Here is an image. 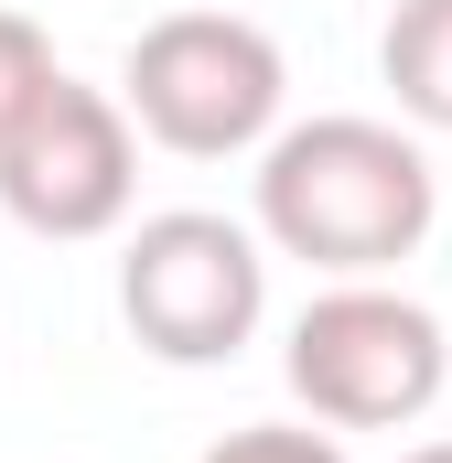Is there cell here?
<instances>
[{
    "label": "cell",
    "instance_id": "9",
    "mask_svg": "<svg viewBox=\"0 0 452 463\" xmlns=\"http://www.w3.org/2000/svg\"><path fill=\"white\" fill-rule=\"evenodd\" d=\"M399 463H452V442H420V453H399Z\"/></svg>",
    "mask_w": 452,
    "mask_h": 463
},
{
    "label": "cell",
    "instance_id": "2",
    "mask_svg": "<svg viewBox=\"0 0 452 463\" xmlns=\"http://www.w3.org/2000/svg\"><path fill=\"white\" fill-rule=\"evenodd\" d=\"M280 98H291V65L248 11H162V22H140V43L118 65V109L140 118V140H162L184 162L269 151Z\"/></svg>",
    "mask_w": 452,
    "mask_h": 463
},
{
    "label": "cell",
    "instance_id": "6",
    "mask_svg": "<svg viewBox=\"0 0 452 463\" xmlns=\"http://www.w3.org/2000/svg\"><path fill=\"white\" fill-rule=\"evenodd\" d=\"M377 76H388L399 118L452 129V0H399V11H388V33H377Z\"/></svg>",
    "mask_w": 452,
    "mask_h": 463
},
{
    "label": "cell",
    "instance_id": "4",
    "mask_svg": "<svg viewBox=\"0 0 452 463\" xmlns=\"http://www.w3.org/2000/svg\"><path fill=\"white\" fill-rule=\"evenodd\" d=\"M118 313L162 366H226L269 313V259L259 227H237L216 205H173L140 216L118 248Z\"/></svg>",
    "mask_w": 452,
    "mask_h": 463
},
{
    "label": "cell",
    "instance_id": "1",
    "mask_svg": "<svg viewBox=\"0 0 452 463\" xmlns=\"http://www.w3.org/2000/svg\"><path fill=\"white\" fill-rule=\"evenodd\" d=\"M442 216L431 151L399 118H302L259 151V237L280 259H313L324 280H388Z\"/></svg>",
    "mask_w": 452,
    "mask_h": 463
},
{
    "label": "cell",
    "instance_id": "5",
    "mask_svg": "<svg viewBox=\"0 0 452 463\" xmlns=\"http://www.w3.org/2000/svg\"><path fill=\"white\" fill-rule=\"evenodd\" d=\"M140 194V118L118 109L108 87L54 76L33 118L0 140V205L33 237H108Z\"/></svg>",
    "mask_w": 452,
    "mask_h": 463
},
{
    "label": "cell",
    "instance_id": "8",
    "mask_svg": "<svg viewBox=\"0 0 452 463\" xmlns=\"http://www.w3.org/2000/svg\"><path fill=\"white\" fill-rule=\"evenodd\" d=\"M205 463H344L334 431H302V420H248V431H226Z\"/></svg>",
    "mask_w": 452,
    "mask_h": 463
},
{
    "label": "cell",
    "instance_id": "7",
    "mask_svg": "<svg viewBox=\"0 0 452 463\" xmlns=\"http://www.w3.org/2000/svg\"><path fill=\"white\" fill-rule=\"evenodd\" d=\"M65 65H54V33L33 22V11H0V140L33 118V98L54 87Z\"/></svg>",
    "mask_w": 452,
    "mask_h": 463
},
{
    "label": "cell",
    "instance_id": "3",
    "mask_svg": "<svg viewBox=\"0 0 452 463\" xmlns=\"http://www.w3.org/2000/svg\"><path fill=\"white\" fill-rule=\"evenodd\" d=\"M280 377L324 431H399V420H420L442 399L452 345H442L431 302H410L388 280H334V291L302 302Z\"/></svg>",
    "mask_w": 452,
    "mask_h": 463
}]
</instances>
